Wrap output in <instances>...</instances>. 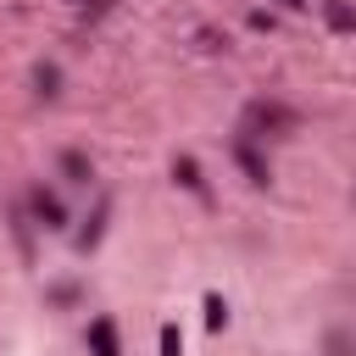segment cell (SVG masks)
<instances>
[{
	"label": "cell",
	"mask_w": 356,
	"mask_h": 356,
	"mask_svg": "<svg viewBox=\"0 0 356 356\" xmlns=\"http://www.w3.org/2000/svg\"><path fill=\"white\" fill-rule=\"evenodd\" d=\"M28 206H33V217H39L44 228H67V211H61V200H56L50 189H33V195H28Z\"/></svg>",
	"instance_id": "6da1fadb"
},
{
	"label": "cell",
	"mask_w": 356,
	"mask_h": 356,
	"mask_svg": "<svg viewBox=\"0 0 356 356\" xmlns=\"http://www.w3.org/2000/svg\"><path fill=\"white\" fill-rule=\"evenodd\" d=\"M234 161L245 167V178H250V184H267V178H273V172H267V161L256 156V145H250V139H234Z\"/></svg>",
	"instance_id": "7a4b0ae2"
},
{
	"label": "cell",
	"mask_w": 356,
	"mask_h": 356,
	"mask_svg": "<svg viewBox=\"0 0 356 356\" xmlns=\"http://www.w3.org/2000/svg\"><path fill=\"white\" fill-rule=\"evenodd\" d=\"M89 345H95V356H117V328H111V317H95V323H89Z\"/></svg>",
	"instance_id": "3957f363"
},
{
	"label": "cell",
	"mask_w": 356,
	"mask_h": 356,
	"mask_svg": "<svg viewBox=\"0 0 356 356\" xmlns=\"http://www.w3.org/2000/svg\"><path fill=\"white\" fill-rule=\"evenodd\" d=\"M61 172H67L72 184H89V178H95V167H89L78 150H61Z\"/></svg>",
	"instance_id": "277c9868"
},
{
	"label": "cell",
	"mask_w": 356,
	"mask_h": 356,
	"mask_svg": "<svg viewBox=\"0 0 356 356\" xmlns=\"http://www.w3.org/2000/svg\"><path fill=\"white\" fill-rule=\"evenodd\" d=\"M172 178H178L184 189H195V195H206V184H200V167H195L189 156H178V161H172Z\"/></svg>",
	"instance_id": "5b68a950"
},
{
	"label": "cell",
	"mask_w": 356,
	"mask_h": 356,
	"mask_svg": "<svg viewBox=\"0 0 356 356\" xmlns=\"http://www.w3.org/2000/svg\"><path fill=\"white\" fill-rule=\"evenodd\" d=\"M323 11H328V22H334V28H339V33H356V11H350V6H345V0H328V6H323Z\"/></svg>",
	"instance_id": "8992f818"
},
{
	"label": "cell",
	"mask_w": 356,
	"mask_h": 356,
	"mask_svg": "<svg viewBox=\"0 0 356 356\" xmlns=\"http://www.w3.org/2000/svg\"><path fill=\"white\" fill-rule=\"evenodd\" d=\"M33 83H39L44 95H56V83H61V72H56L50 61H39V67H33Z\"/></svg>",
	"instance_id": "52a82bcc"
},
{
	"label": "cell",
	"mask_w": 356,
	"mask_h": 356,
	"mask_svg": "<svg viewBox=\"0 0 356 356\" xmlns=\"http://www.w3.org/2000/svg\"><path fill=\"white\" fill-rule=\"evenodd\" d=\"M161 356H184V339H178L172 323H161Z\"/></svg>",
	"instance_id": "ba28073f"
},
{
	"label": "cell",
	"mask_w": 356,
	"mask_h": 356,
	"mask_svg": "<svg viewBox=\"0 0 356 356\" xmlns=\"http://www.w3.org/2000/svg\"><path fill=\"white\" fill-rule=\"evenodd\" d=\"M206 323H211V328H222V323H228V306H222L217 295H206Z\"/></svg>",
	"instance_id": "9c48e42d"
},
{
	"label": "cell",
	"mask_w": 356,
	"mask_h": 356,
	"mask_svg": "<svg viewBox=\"0 0 356 356\" xmlns=\"http://www.w3.org/2000/svg\"><path fill=\"white\" fill-rule=\"evenodd\" d=\"M284 6H306V0H284Z\"/></svg>",
	"instance_id": "30bf717a"
}]
</instances>
